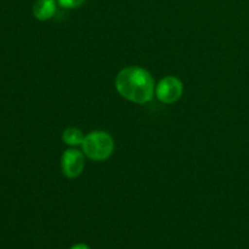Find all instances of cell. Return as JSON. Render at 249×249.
Instances as JSON below:
<instances>
[{"label":"cell","instance_id":"6da1fadb","mask_svg":"<svg viewBox=\"0 0 249 249\" xmlns=\"http://www.w3.org/2000/svg\"><path fill=\"white\" fill-rule=\"evenodd\" d=\"M116 89L124 99L135 104H145L155 95V80L143 68L128 67L117 75Z\"/></svg>","mask_w":249,"mask_h":249},{"label":"cell","instance_id":"7a4b0ae2","mask_svg":"<svg viewBox=\"0 0 249 249\" xmlns=\"http://www.w3.org/2000/svg\"><path fill=\"white\" fill-rule=\"evenodd\" d=\"M83 152L92 160H105L112 155L114 148L113 139L105 131L88 134L82 143Z\"/></svg>","mask_w":249,"mask_h":249},{"label":"cell","instance_id":"3957f363","mask_svg":"<svg viewBox=\"0 0 249 249\" xmlns=\"http://www.w3.org/2000/svg\"><path fill=\"white\" fill-rule=\"evenodd\" d=\"M184 87L177 77H165L156 88V96L163 104H174L181 97Z\"/></svg>","mask_w":249,"mask_h":249},{"label":"cell","instance_id":"277c9868","mask_svg":"<svg viewBox=\"0 0 249 249\" xmlns=\"http://www.w3.org/2000/svg\"><path fill=\"white\" fill-rule=\"evenodd\" d=\"M84 155L80 151L71 148L62 156V172L70 179L77 178L84 169Z\"/></svg>","mask_w":249,"mask_h":249},{"label":"cell","instance_id":"5b68a950","mask_svg":"<svg viewBox=\"0 0 249 249\" xmlns=\"http://www.w3.org/2000/svg\"><path fill=\"white\" fill-rule=\"evenodd\" d=\"M56 12L55 0H36L33 7V14L39 21L50 19Z\"/></svg>","mask_w":249,"mask_h":249},{"label":"cell","instance_id":"8992f818","mask_svg":"<svg viewBox=\"0 0 249 249\" xmlns=\"http://www.w3.org/2000/svg\"><path fill=\"white\" fill-rule=\"evenodd\" d=\"M85 136L83 135L82 131L77 128H68L63 131L62 139L67 145L70 146H78L82 145L84 141Z\"/></svg>","mask_w":249,"mask_h":249},{"label":"cell","instance_id":"52a82bcc","mask_svg":"<svg viewBox=\"0 0 249 249\" xmlns=\"http://www.w3.org/2000/svg\"><path fill=\"white\" fill-rule=\"evenodd\" d=\"M84 1L85 0H57L58 4L62 7H66V9H75V7H79Z\"/></svg>","mask_w":249,"mask_h":249},{"label":"cell","instance_id":"ba28073f","mask_svg":"<svg viewBox=\"0 0 249 249\" xmlns=\"http://www.w3.org/2000/svg\"><path fill=\"white\" fill-rule=\"evenodd\" d=\"M71 249H90V248H89V246L84 245V243H79V245L73 246V247Z\"/></svg>","mask_w":249,"mask_h":249}]
</instances>
